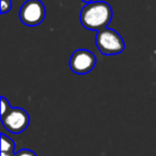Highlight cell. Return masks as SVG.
Instances as JSON below:
<instances>
[{
  "label": "cell",
  "instance_id": "obj_2",
  "mask_svg": "<svg viewBox=\"0 0 156 156\" xmlns=\"http://www.w3.org/2000/svg\"><path fill=\"white\" fill-rule=\"evenodd\" d=\"M95 44L101 54L105 56L120 55L125 49V43H124L123 37L115 30L109 28L98 31Z\"/></svg>",
  "mask_w": 156,
  "mask_h": 156
},
{
  "label": "cell",
  "instance_id": "obj_9",
  "mask_svg": "<svg viewBox=\"0 0 156 156\" xmlns=\"http://www.w3.org/2000/svg\"><path fill=\"white\" fill-rule=\"evenodd\" d=\"M15 156H37V155L33 151H31V150L23 149V150H20L18 152H16Z\"/></svg>",
  "mask_w": 156,
  "mask_h": 156
},
{
  "label": "cell",
  "instance_id": "obj_6",
  "mask_svg": "<svg viewBox=\"0 0 156 156\" xmlns=\"http://www.w3.org/2000/svg\"><path fill=\"white\" fill-rule=\"evenodd\" d=\"M14 141L5 134H1V152H14Z\"/></svg>",
  "mask_w": 156,
  "mask_h": 156
},
{
  "label": "cell",
  "instance_id": "obj_7",
  "mask_svg": "<svg viewBox=\"0 0 156 156\" xmlns=\"http://www.w3.org/2000/svg\"><path fill=\"white\" fill-rule=\"evenodd\" d=\"M11 108L12 107H11V104H10L9 101H8L5 96H1V115L7 113Z\"/></svg>",
  "mask_w": 156,
  "mask_h": 156
},
{
  "label": "cell",
  "instance_id": "obj_11",
  "mask_svg": "<svg viewBox=\"0 0 156 156\" xmlns=\"http://www.w3.org/2000/svg\"><path fill=\"white\" fill-rule=\"evenodd\" d=\"M81 1H83V2H86V3H89V2H92V1H94V0H81Z\"/></svg>",
  "mask_w": 156,
  "mask_h": 156
},
{
  "label": "cell",
  "instance_id": "obj_10",
  "mask_svg": "<svg viewBox=\"0 0 156 156\" xmlns=\"http://www.w3.org/2000/svg\"><path fill=\"white\" fill-rule=\"evenodd\" d=\"M1 156H15L14 152H1Z\"/></svg>",
  "mask_w": 156,
  "mask_h": 156
},
{
  "label": "cell",
  "instance_id": "obj_1",
  "mask_svg": "<svg viewBox=\"0 0 156 156\" xmlns=\"http://www.w3.org/2000/svg\"><path fill=\"white\" fill-rule=\"evenodd\" d=\"M112 20V9L105 1H92L83 8L80 23L86 29L100 31L107 28Z\"/></svg>",
  "mask_w": 156,
  "mask_h": 156
},
{
  "label": "cell",
  "instance_id": "obj_3",
  "mask_svg": "<svg viewBox=\"0 0 156 156\" xmlns=\"http://www.w3.org/2000/svg\"><path fill=\"white\" fill-rule=\"evenodd\" d=\"M46 16V9L41 0H27L20 10V20L29 27L39 26Z\"/></svg>",
  "mask_w": 156,
  "mask_h": 156
},
{
  "label": "cell",
  "instance_id": "obj_5",
  "mask_svg": "<svg viewBox=\"0 0 156 156\" xmlns=\"http://www.w3.org/2000/svg\"><path fill=\"white\" fill-rule=\"evenodd\" d=\"M96 65V57L88 49H77L69 59V69L78 75H85L92 71Z\"/></svg>",
  "mask_w": 156,
  "mask_h": 156
},
{
  "label": "cell",
  "instance_id": "obj_8",
  "mask_svg": "<svg viewBox=\"0 0 156 156\" xmlns=\"http://www.w3.org/2000/svg\"><path fill=\"white\" fill-rule=\"evenodd\" d=\"M12 9L11 0H1V14H5Z\"/></svg>",
  "mask_w": 156,
  "mask_h": 156
},
{
  "label": "cell",
  "instance_id": "obj_4",
  "mask_svg": "<svg viewBox=\"0 0 156 156\" xmlns=\"http://www.w3.org/2000/svg\"><path fill=\"white\" fill-rule=\"evenodd\" d=\"M2 125L12 134L23 133L30 123V117L25 109L12 107L7 113L1 115Z\"/></svg>",
  "mask_w": 156,
  "mask_h": 156
}]
</instances>
